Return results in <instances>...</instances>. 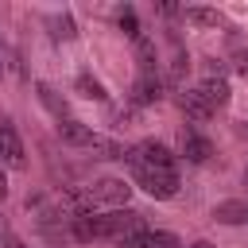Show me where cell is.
Instances as JSON below:
<instances>
[{
	"label": "cell",
	"mask_w": 248,
	"mask_h": 248,
	"mask_svg": "<svg viewBox=\"0 0 248 248\" xmlns=\"http://www.w3.org/2000/svg\"><path fill=\"white\" fill-rule=\"evenodd\" d=\"M120 31H124L132 43L143 35V31H140V23H136V12H132V8H124V12H120Z\"/></svg>",
	"instance_id": "cell-17"
},
{
	"label": "cell",
	"mask_w": 248,
	"mask_h": 248,
	"mask_svg": "<svg viewBox=\"0 0 248 248\" xmlns=\"http://www.w3.org/2000/svg\"><path fill=\"white\" fill-rule=\"evenodd\" d=\"M0 198H8V178H4V170H0Z\"/></svg>",
	"instance_id": "cell-20"
},
{
	"label": "cell",
	"mask_w": 248,
	"mask_h": 248,
	"mask_svg": "<svg viewBox=\"0 0 248 248\" xmlns=\"http://www.w3.org/2000/svg\"><path fill=\"white\" fill-rule=\"evenodd\" d=\"M178 108H182L190 120H209V116L217 112V108H213L198 89H182V93H178Z\"/></svg>",
	"instance_id": "cell-7"
},
{
	"label": "cell",
	"mask_w": 248,
	"mask_h": 248,
	"mask_svg": "<svg viewBox=\"0 0 248 248\" xmlns=\"http://www.w3.org/2000/svg\"><path fill=\"white\" fill-rule=\"evenodd\" d=\"M0 159H4L12 170H23V167H27L23 143H19V136H16V128H12L8 120H0Z\"/></svg>",
	"instance_id": "cell-5"
},
{
	"label": "cell",
	"mask_w": 248,
	"mask_h": 248,
	"mask_svg": "<svg viewBox=\"0 0 248 248\" xmlns=\"http://www.w3.org/2000/svg\"><path fill=\"white\" fill-rule=\"evenodd\" d=\"M163 89H167V81L155 70H140V78L132 81V105H155V101H163Z\"/></svg>",
	"instance_id": "cell-4"
},
{
	"label": "cell",
	"mask_w": 248,
	"mask_h": 248,
	"mask_svg": "<svg viewBox=\"0 0 248 248\" xmlns=\"http://www.w3.org/2000/svg\"><path fill=\"white\" fill-rule=\"evenodd\" d=\"M198 93L217 108V105H225L229 101V81H225V74H205L202 78V85H198Z\"/></svg>",
	"instance_id": "cell-9"
},
{
	"label": "cell",
	"mask_w": 248,
	"mask_h": 248,
	"mask_svg": "<svg viewBox=\"0 0 248 248\" xmlns=\"http://www.w3.org/2000/svg\"><path fill=\"white\" fill-rule=\"evenodd\" d=\"M213 221H221V225H248V202L229 198V202L213 205Z\"/></svg>",
	"instance_id": "cell-8"
},
{
	"label": "cell",
	"mask_w": 248,
	"mask_h": 248,
	"mask_svg": "<svg viewBox=\"0 0 248 248\" xmlns=\"http://www.w3.org/2000/svg\"><path fill=\"white\" fill-rule=\"evenodd\" d=\"M89 151L97 155V159H124V143H116V140H105V136H93V143H89Z\"/></svg>",
	"instance_id": "cell-11"
},
{
	"label": "cell",
	"mask_w": 248,
	"mask_h": 248,
	"mask_svg": "<svg viewBox=\"0 0 248 248\" xmlns=\"http://www.w3.org/2000/svg\"><path fill=\"white\" fill-rule=\"evenodd\" d=\"M124 163L132 167V174H136V182L143 186V194H151V198H159V202H167V198L178 194V170L143 167V163H136V159H128V155H124Z\"/></svg>",
	"instance_id": "cell-1"
},
{
	"label": "cell",
	"mask_w": 248,
	"mask_h": 248,
	"mask_svg": "<svg viewBox=\"0 0 248 248\" xmlns=\"http://www.w3.org/2000/svg\"><path fill=\"white\" fill-rule=\"evenodd\" d=\"M236 74L248 81V50H240V54H236Z\"/></svg>",
	"instance_id": "cell-19"
},
{
	"label": "cell",
	"mask_w": 248,
	"mask_h": 248,
	"mask_svg": "<svg viewBox=\"0 0 248 248\" xmlns=\"http://www.w3.org/2000/svg\"><path fill=\"white\" fill-rule=\"evenodd\" d=\"M54 27H58V31H54L58 39H74V19H70V16H62V19H54Z\"/></svg>",
	"instance_id": "cell-18"
},
{
	"label": "cell",
	"mask_w": 248,
	"mask_h": 248,
	"mask_svg": "<svg viewBox=\"0 0 248 248\" xmlns=\"http://www.w3.org/2000/svg\"><path fill=\"white\" fill-rule=\"evenodd\" d=\"M186 19L198 23V27H217V23H221V16H217L213 8H186Z\"/></svg>",
	"instance_id": "cell-15"
},
{
	"label": "cell",
	"mask_w": 248,
	"mask_h": 248,
	"mask_svg": "<svg viewBox=\"0 0 248 248\" xmlns=\"http://www.w3.org/2000/svg\"><path fill=\"white\" fill-rule=\"evenodd\" d=\"M35 93H39V101H43V105H46V108H50L58 120H66V101H62V97H58V93H54L46 81H39V85H35Z\"/></svg>",
	"instance_id": "cell-13"
},
{
	"label": "cell",
	"mask_w": 248,
	"mask_h": 248,
	"mask_svg": "<svg viewBox=\"0 0 248 248\" xmlns=\"http://www.w3.org/2000/svg\"><path fill=\"white\" fill-rule=\"evenodd\" d=\"M124 155H128V159H136V163H143V167L174 170V155H170V147H167V143H159V140H143V143L128 147Z\"/></svg>",
	"instance_id": "cell-3"
},
{
	"label": "cell",
	"mask_w": 248,
	"mask_h": 248,
	"mask_svg": "<svg viewBox=\"0 0 248 248\" xmlns=\"http://www.w3.org/2000/svg\"><path fill=\"white\" fill-rule=\"evenodd\" d=\"M58 136H62V143H70V147H89L93 143V132L81 124V120H58Z\"/></svg>",
	"instance_id": "cell-10"
},
{
	"label": "cell",
	"mask_w": 248,
	"mask_h": 248,
	"mask_svg": "<svg viewBox=\"0 0 248 248\" xmlns=\"http://www.w3.org/2000/svg\"><path fill=\"white\" fill-rule=\"evenodd\" d=\"M190 248H213V244H209V240H194Z\"/></svg>",
	"instance_id": "cell-21"
},
{
	"label": "cell",
	"mask_w": 248,
	"mask_h": 248,
	"mask_svg": "<svg viewBox=\"0 0 248 248\" xmlns=\"http://www.w3.org/2000/svg\"><path fill=\"white\" fill-rule=\"evenodd\" d=\"M136 58H140V66H143V70H155V43H151L147 35H140V39H136Z\"/></svg>",
	"instance_id": "cell-16"
},
{
	"label": "cell",
	"mask_w": 248,
	"mask_h": 248,
	"mask_svg": "<svg viewBox=\"0 0 248 248\" xmlns=\"http://www.w3.org/2000/svg\"><path fill=\"white\" fill-rule=\"evenodd\" d=\"M128 198H132V186L124 178H97L93 186H85L89 205H124Z\"/></svg>",
	"instance_id": "cell-2"
},
{
	"label": "cell",
	"mask_w": 248,
	"mask_h": 248,
	"mask_svg": "<svg viewBox=\"0 0 248 248\" xmlns=\"http://www.w3.org/2000/svg\"><path fill=\"white\" fill-rule=\"evenodd\" d=\"M186 70H190V58L186 54H174V62H170V70H167V85L170 89H182V81H186Z\"/></svg>",
	"instance_id": "cell-14"
},
{
	"label": "cell",
	"mask_w": 248,
	"mask_h": 248,
	"mask_svg": "<svg viewBox=\"0 0 248 248\" xmlns=\"http://www.w3.org/2000/svg\"><path fill=\"white\" fill-rule=\"evenodd\" d=\"M178 143H182V155H186L190 163H205V159L213 155V143H209L205 136H198L190 124H186V128H178Z\"/></svg>",
	"instance_id": "cell-6"
},
{
	"label": "cell",
	"mask_w": 248,
	"mask_h": 248,
	"mask_svg": "<svg viewBox=\"0 0 248 248\" xmlns=\"http://www.w3.org/2000/svg\"><path fill=\"white\" fill-rule=\"evenodd\" d=\"M74 89L81 93V97H89V101H105L108 93H105V85L93 78V74H78V81H74Z\"/></svg>",
	"instance_id": "cell-12"
},
{
	"label": "cell",
	"mask_w": 248,
	"mask_h": 248,
	"mask_svg": "<svg viewBox=\"0 0 248 248\" xmlns=\"http://www.w3.org/2000/svg\"><path fill=\"white\" fill-rule=\"evenodd\" d=\"M244 132H248V124H244Z\"/></svg>",
	"instance_id": "cell-22"
}]
</instances>
